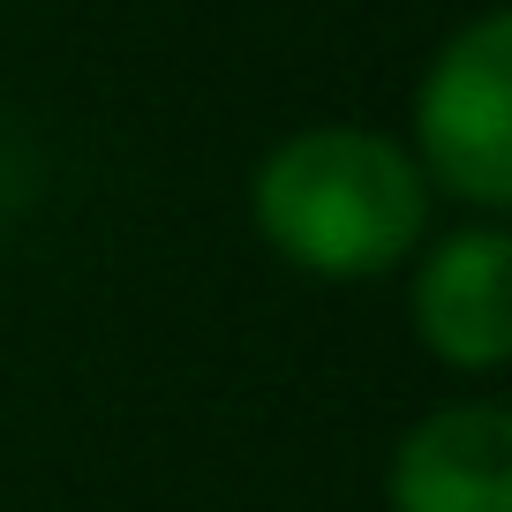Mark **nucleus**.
I'll list each match as a JSON object with an SVG mask.
<instances>
[{
  "instance_id": "1",
  "label": "nucleus",
  "mask_w": 512,
  "mask_h": 512,
  "mask_svg": "<svg viewBox=\"0 0 512 512\" xmlns=\"http://www.w3.org/2000/svg\"><path fill=\"white\" fill-rule=\"evenodd\" d=\"M249 219L309 279H384L422 249L430 181L415 151L362 121L294 128L249 181Z\"/></svg>"
},
{
  "instance_id": "2",
  "label": "nucleus",
  "mask_w": 512,
  "mask_h": 512,
  "mask_svg": "<svg viewBox=\"0 0 512 512\" xmlns=\"http://www.w3.org/2000/svg\"><path fill=\"white\" fill-rule=\"evenodd\" d=\"M415 166L452 204L505 219L512 204V16L490 8L437 46L415 91Z\"/></svg>"
},
{
  "instance_id": "3",
  "label": "nucleus",
  "mask_w": 512,
  "mask_h": 512,
  "mask_svg": "<svg viewBox=\"0 0 512 512\" xmlns=\"http://www.w3.org/2000/svg\"><path fill=\"white\" fill-rule=\"evenodd\" d=\"M415 332L445 369L490 377L512 362V234L497 219L452 226L415 264Z\"/></svg>"
},
{
  "instance_id": "4",
  "label": "nucleus",
  "mask_w": 512,
  "mask_h": 512,
  "mask_svg": "<svg viewBox=\"0 0 512 512\" xmlns=\"http://www.w3.org/2000/svg\"><path fill=\"white\" fill-rule=\"evenodd\" d=\"M392 512H512V415L497 400H452L422 415L384 475Z\"/></svg>"
}]
</instances>
